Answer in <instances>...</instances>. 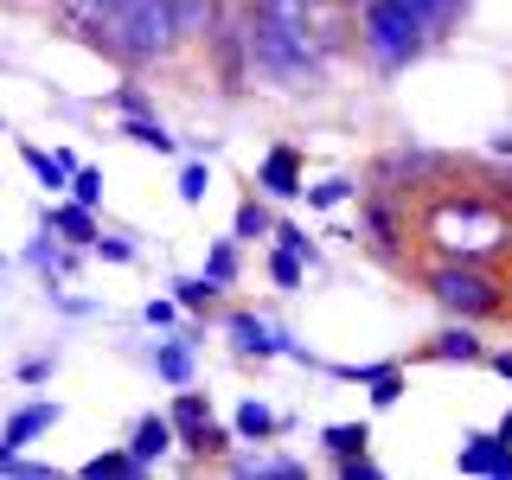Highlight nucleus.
<instances>
[{
  "instance_id": "23",
  "label": "nucleus",
  "mask_w": 512,
  "mask_h": 480,
  "mask_svg": "<svg viewBox=\"0 0 512 480\" xmlns=\"http://www.w3.org/2000/svg\"><path fill=\"white\" fill-rule=\"evenodd\" d=\"M237 237H244V244H256V237H276V224H269V212L256 199L237 205Z\"/></svg>"
},
{
  "instance_id": "33",
  "label": "nucleus",
  "mask_w": 512,
  "mask_h": 480,
  "mask_svg": "<svg viewBox=\"0 0 512 480\" xmlns=\"http://www.w3.org/2000/svg\"><path fill=\"white\" fill-rule=\"evenodd\" d=\"M340 474L346 480H378V461L372 455H352V461H340Z\"/></svg>"
},
{
  "instance_id": "3",
  "label": "nucleus",
  "mask_w": 512,
  "mask_h": 480,
  "mask_svg": "<svg viewBox=\"0 0 512 480\" xmlns=\"http://www.w3.org/2000/svg\"><path fill=\"white\" fill-rule=\"evenodd\" d=\"M429 295H436L448 314H461V320H474V314H493V308H500V282L480 276L468 256H461V263H442L436 276H429Z\"/></svg>"
},
{
  "instance_id": "26",
  "label": "nucleus",
  "mask_w": 512,
  "mask_h": 480,
  "mask_svg": "<svg viewBox=\"0 0 512 480\" xmlns=\"http://www.w3.org/2000/svg\"><path fill=\"white\" fill-rule=\"evenodd\" d=\"M71 199L96 212V205H103V167H77V173H71Z\"/></svg>"
},
{
  "instance_id": "4",
  "label": "nucleus",
  "mask_w": 512,
  "mask_h": 480,
  "mask_svg": "<svg viewBox=\"0 0 512 480\" xmlns=\"http://www.w3.org/2000/svg\"><path fill=\"white\" fill-rule=\"evenodd\" d=\"M231 346L244 352V359H276V352H288V359H308V352H301L295 340H288V333H276L269 327V320H256V314H231Z\"/></svg>"
},
{
  "instance_id": "20",
  "label": "nucleus",
  "mask_w": 512,
  "mask_h": 480,
  "mask_svg": "<svg viewBox=\"0 0 512 480\" xmlns=\"http://www.w3.org/2000/svg\"><path fill=\"white\" fill-rule=\"evenodd\" d=\"M173 301H180L186 314H199V308H212V301H218V282H205V276H180V282H173Z\"/></svg>"
},
{
  "instance_id": "6",
  "label": "nucleus",
  "mask_w": 512,
  "mask_h": 480,
  "mask_svg": "<svg viewBox=\"0 0 512 480\" xmlns=\"http://www.w3.org/2000/svg\"><path fill=\"white\" fill-rule=\"evenodd\" d=\"M256 186H263L269 199H301V192H308V180H301V154L295 148H269L263 160H256Z\"/></svg>"
},
{
  "instance_id": "9",
  "label": "nucleus",
  "mask_w": 512,
  "mask_h": 480,
  "mask_svg": "<svg viewBox=\"0 0 512 480\" xmlns=\"http://www.w3.org/2000/svg\"><path fill=\"white\" fill-rule=\"evenodd\" d=\"M173 416H141L135 423V436H128V455L141 461V468H154V461H167V448H173Z\"/></svg>"
},
{
  "instance_id": "38",
  "label": "nucleus",
  "mask_w": 512,
  "mask_h": 480,
  "mask_svg": "<svg viewBox=\"0 0 512 480\" xmlns=\"http://www.w3.org/2000/svg\"><path fill=\"white\" fill-rule=\"evenodd\" d=\"M0 269H7V256H0Z\"/></svg>"
},
{
  "instance_id": "37",
  "label": "nucleus",
  "mask_w": 512,
  "mask_h": 480,
  "mask_svg": "<svg viewBox=\"0 0 512 480\" xmlns=\"http://www.w3.org/2000/svg\"><path fill=\"white\" fill-rule=\"evenodd\" d=\"M500 436H506V442H512V416H506V423H500Z\"/></svg>"
},
{
  "instance_id": "34",
  "label": "nucleus",
  "mask_w": 512,
  "mask_h": 480,
  "mask_svg": "<svg viewBox=\"0 0 512 480\" xmlns=\"http://www.w3.org/2000/svg\"><path fill=\"white\" fill-rule=\"evenodd\" d=\"M173 314H180V301H148V308H141V320H148V327H167Z\"/></svg>"
},
{
  "instance_id": "14",
  "label": "nucleus",
  "mask_w": 512,
  "mask_h": 480,
  "mask_svg": "<svg viewBox=\"0 0 512 480\" xmlns=\"http://www.w3.org/2000/svg\"><path fill=\"white\" fill-rule=\"evenodd\" d=\"M180 442H186V455H192V461H218L224 448H231V429H218L212 416H205V423H192V429H180Z\"/></svg>"
},
{
  "instance_id": "17",
  "label": "nucleus",
  "mask_w": 512,
  "mask_h": 480,
  "mask_svg": "<svg viewBox=\"0 0 512 480\" xmlns=\"http://www.w3.org/2000/svg\"><path fill=\"white\" fill-rule=\"evenodd\" d=\"M320 442H327V455L352 461V455H365V442H372V429H365V423H333V429H327Z\"/></svg>"
},
{
  "instance_id": "11",
  "label": "nucleus",
  "mask_w": 512,
  "mask_h": 480,
  "mask_svg": "<svg viewBox=\"0 0 512 480\" xmlns=\"http://www.w3.org/2000/svg\"><path fill=\"white\" fill-rule=\"evenodd\" d=\"M282 429L288 423L269 404H256V397H250V404H237V416H231V436L237 442H269V436H282Z\"/></svg>"
},
{
  "instance_id": "13",
  "label": "nucleus",
  "mask_w": 512,
  "mask_h": 480,
  "mask_svg": "<svg viewBox=\"0 0 512 480\" xmlns=\"http://www.w3.org/2000/svg\"><path fill=\"white\" fill-rule=\"evenodd\" d=\"M154 372L180 391V384H192V340H160L154 346Z\"/></svg>"
},
{
  "instance_id": "8",
  "label": "nucleus",
  "mask_w": 512,
  "mask_h": 480,
  "mask_svg": "<svg viewBox=\"0 0 512 480\" xmlns=\"http://www.w3.org/2000/svg\"><path fill=\"white\" fill-rule=\"evenodd\" d=\"M461 474H512V442L506 436H468V448L455 455Z\"/></svg>"
},
{
  "instance_id": "30",
  "label": "nucleus",
  "mask_w": 512,
  "mask_h": 480,
  "mask_svg": "<svg viewBox=\"0 0 512 480\" xmlns=\"http://www.w3.org/2000/svg\"><path fill=\"white\" fill-rule=\"evenodd\" d=\"M205 192H212V173H205V160H192V167L180 173V199L186 205H205Z\"/></svg>"
},
{
  "instance_id": "12",
  "label": "nucleus",
  "mask_w": 512,
  "mask_h": 480,
  "mask_svg": "<svg viewBox=\"0 0 512 480\" xmlns=\"http://www.w3.org/2000/svg\"><path fill=\"white\" fill-rule=\"evenodd\" d=\"M167 7H173V26H180V39H212L218 0H167Z\"/></svg>"
},
{
  "instance_id": "7",
  "label": "nucleus",
  "mask_w": 512,
  "mask_h": 480,
  "mask_svg": "<svg viewBox=\"0 0 512 480\" xmlns=\"http://www.w3.org/2000/svg\"><path fill=\"white\" fill-rule=\"evenodd\" d=\"M45 231H52L58 244H71V250H90L96 244V212H90V205H77V199H64V205L45 212Z\"/></svg>"
},
{
  "instance_id": "5",
  "label": "nucleus",
  "mask_w": 512,
  "mask_h": 480,
  "mask_svg": "<svg viewBox=\"0 0 512 480\" xmlns=\"http://www.w3.org/2000/svg\"><path fill=\"white\" fill-rule=\"evenodd\" d=\"M58 416H64V410L52 404V397H32V404H20L7 423H0V448H32L39 436H52Z\"/></svg>"
},
{
  "instance_id": "27",
  "label": "nucleus",
  "mask_w": 512,
  "mask_h": 480,
  "mask_svg": "<svg viewBox=\"0 0 512 480\" xmlns=\"http://www.w3.org/2000/svg\"><path fill=\"white\" fill-rule=\"evenodd\" d=\"M365 384H372V404H378V410H384V404H397V397H404V372H397V365H378V372L365 378Z\"/></svg>"
},
{
  "instance_id": "15",
  "label": "nucleus",
  "mask_w": 512,
  "mask_h": 480,
  "mask_svg": "<svg viewBox=\"0 0 512 480\" xmlns=\"http://www.w3.org/2000/svg\"><path fill=\"white\" fill-rule=\"evenodd\" d=\"M231 474H244V480H295L301 461H288V455H237Z\"/></svg>"
},
{
  "instance_id": "2",
  "label": "nucleus",
  "mask_w": 512,
  "mask_h": 480,
  "mask_svg": "<svg viewBox=\"0 0 512 480\" xmlns=\"http://www.w3.org/2000/svg\"><path fill=\"white\" fill-rule=\"evenodd\" d=\"M429 237L448 250V256H487L493 244H506V218L493 212L487 199H461V205H442L436 218H429Z\"/></svg>"
},
{
  "instance_id": "28",
  "label": "nucleus",
  "mask_w": 512,
  "mask_h": 480,
  "mask_svg": "<svg viewBox=\"0 0 512 480\" xmlns=\"http://www.w3.org/2000/svg\"><path fill=\"white\" fill-rule=\"evenodd\" d=\"M352 192H359L352 180H320V186H308V205H314V212H333V205L352 199Z\"/></svg>"
},
{
  "instance_id": "21",
  "label": "nucleus",
  "mask_w": 512,
  "mask_h": 480,
  "mask_svg": "<svg viewBox=\"0 0 512 480\" xmlns=\"http://www.w3.org/2000/svg\"><path fill=\"white\" fill-rule=\"evenodd\" d=\"M429 352H436V359H480V340H474L468 327H448V333H436V346H429Z\"/></svg>"
},
{
  "instance_id": "18",
  "label": "nucleus",
  "mask_w": 512,
  "mask_h": 480,
  "mask_svg": "<svg viewBox=\"0 0 512 480\" xmlns=\"http://www.w3.org/2000/svg\"><path fill=\"white\" fill-rule=\"evenodd\" d=\"M103 474H148V468H141V461L128 455V442H122V448H103L96 461H84V480H103Z\"/></svg>"
},
{
  "instance_id": "24",
  "label": "nucleus",
  "mask_w": 512,
  "mask_h": 480,
  "mask_svg": "<svg viewBox=\"0 0 512 480\" xmlns=\"http://www.w3.org/2000/svg\"><path fill=\"white\" fill-rule=\"evenodd\" d=\"M365 231H372L378 250H397V212L391 205H365Z\"/></svg>"
},
{
  "instance_id": "32",
  "label": "nucleus",
  "mask_w": 512,
  "mask_h": 480,
  "mask_svg": "<svg viewBox=\"0 0 512 480\" xmlns=\"http://www.w3.org/2000/svg\"><path fill=\"white\" fill-rule=\"evenodd\" d=\"M276 244H282V250H295V256H308V263H314V244H308V231H301V224H276Z\"/></svg>"
},
{
  "instance_id": "1",
  "label": "nucleus",
  "mask_w": 512,
  "mask_h": 480,
  "mask_svg": "<svg viewBox=\"0 0 512 480\" xmlns=\"http://www.w3.org/2000/svg\"><path fill=\"white\" fill-rule=\"evenodd\" d=\"M429 26H436V20H429L416 0H365L359 39H365V52H372L384 71H404L410 58H423Z\"/></svg>"
},
{
  "instance_id": "10",
  "label": "nucleus",
  "mask_w": 512,
  "mask_h": 480,
  "mask_svg": "<svg viewBox=\"0 0 512 480\" xmlns=\"http://www.w3.org/2000/svg\"><path fill=\"white\" fill-rule=\"evenodd\" d=\"M20 160H26L32 173H39V186L52 192V199H58V192H71V173H77V154H71V148H58V154H45V148H20Z\"/></svg>"
},
{
  "instance_id": "25",
  "label": "nucleus",
  "mask_w": 512,
  "mask_h": 480,
  "mask_svg": "<svg viewBox=\"0 0 512 480\" xmlns=\"http://www.w3.org/2000/svg\"><path fill=\"white\" fill-rule=\"evenodd\" d=\"M205 282H218V288L237 282V250L231 244H212V250H205Z\"/></svg>"
},
{
  "instance_id": "36",
  "label": "nucleus",
  "mask_w": 512,
  "mask_h": 480,
  "mask_svg": "<svg viewBox=\"0 0 512 480\" xmlns=\"http://www.w3.org/2000/svg\"><path fill=\"white\" fill-rule=\"evenodd\" d=\"M500 372H506V378H512V352H500Z\"/></svg>"
},
{
  "instance_id": "35",
  "label": "nucleus",
  "mask_w": 512,
  "mask_h": 480,
  "mask_svg": "<svg viewBox=\"0 0 512 480\" xmlns=\"http://www.w3.org/2000/svg\"><path fill=\"white\" fill-rule=\"evenodd\" d=\"M52 378V359H20V384H45Z\"/></svg>"
},
{
  "instance_id": "31",
  "label": "nucleus",
  "mask_w": 512,
  "mask_h": 480,
  "mask_svg": "<svg viewBox=\"0 0 512 480\" xmlns=\"http://www.w3.org/2000/svg\"><path fill=\"white\" fill-rule=\"evenodd\" d=\"M96 256H109V263H135V244H128V237H103L96 231V244H90Z\"/></svg>"
},
{
  "instance_id": "16",
  "label": "nucleus",
  "mask_w": 512,
  "mask_h": 480,
  "mask_svg": "<svg viewBox=\"0 0 512 480\" xmlns=\"http://www.w3.org/2000/svg\"><path fill=\"white\" fill-rule=\"evenodd\" d=\"M122 135L135 141V148H154V154H180V141H173V135H167V128H160L154 116H128V122H122Z\"/></svg>"
},
{
  "instance_id": "22",
  "label": "nucleus",
  "mask_w": 512,
  "mask_h": 480,
  "mask_svg": "<svg viewBox=\"0 0 512 480\" xmlns=\"http://www.w3.org/2000/svg\"><path fill=\"white\" fill-rule=\"evenodd\" d=\"M173 429H192V423H205V416H212V404H205L199 391H192V384H180V397H173Z\"/></svg>"
},
{
  "instance_id": "29",
  "label": "nucleus",
  "mask_w": 512,
  "mask_h": 480,
  "mask_svg": "<svg viewBox=\"0 0 512 480\" xmlns=\"http://www.w3.org/2000/svg\"><path fill=\"white\" fill-rule=\"evenodd\" d=\"M0 474H20V480H52L45 461H26V448H0Z\"/></svg>"
},
{
  "instance_id": "19",
  "label": "nucleus",
  "mask_w": 512,
  "mask_h": 480,
  "mask_svg": "<svg viewBox=\"0 0 512 480\" xmlns=\"http://www.w3.org/2000/svg\"><path fill=\"white\" fill-rule=\"evenodd\" d=\"M301 263H308V256H295V250H269V276H276V288H282V295H295V288H301V276H308V269H301Z\"/></svg>"
}]
</instances>
